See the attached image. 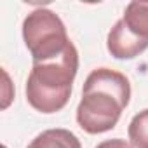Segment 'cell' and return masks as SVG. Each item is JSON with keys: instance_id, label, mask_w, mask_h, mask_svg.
I'll use <instances>...</instances> for the list:
<instances>
[{"instance_id": "cell-6", "label": "cell", "mask_w": 148, "mask_h": 148, "mask_svg": "<svg viewBox=\"0 0 148 148\" xmlns=\"http://www.w3.org/2000/svg\"><path fill=\"white\" fill-rule=\"evenodd\" d=\"M26 148H82V145L71 131L58 127L40 132Z\"/></svg>"}, {"instance_id": "cell-8", "label": "cell", "mask_w": 148, "mask_h": 148, "mask_svg": "<svg viewBox=\"0 0 148 148\" xmlns=\"http://www.w3.org/2000/svg\"><path fill=\"white\" fill-rule=\"evenodd\" d=\"M96 148H134L131 143H127L125 139H120V138H115V139H106L103 143H99Z\"/></svg>"}, {"instance_id": "cell-5", "label": "cell", "mask_w": 148, "mask_h": 148, "mask_svg": "<svg viewBox=\"0 0 148 148\" xmlns=\"http://www.w3.org/2000/svg\"><path fill=\"white\" fill-rule=\"evenodd\" d=\"M120 19L132 37L148 44V2H129Z\"/></svg>"}, {"instance_id": "cell-7", "label": "cell", "mask_w": 148, "mask_h": 148, "mask_svg": "<svg viewBox=\"0 0 148 148\" xmlns=\"http://www.w3.org/2000/svg\"><path fill=\"white\" fill-rule=\"evenodd\" d=\"M127 134L134 148H148V108L132 117Z\"/></svg>"}, {"instance_id": "cell-2", "label": "cell", "mask_w": 148, "mask_h": 148, "mask_svg": "<svg viewBox=\"0 0 148 148\" xmlns=\"http://www.w3.org/2000/svg\"><path fill=\"white\" fill-rule=\"evenodd\" d=\"M79 71V51L73 42L66 51L51 59L33 63L26 80V99L40 113L63 110L71 96L73 80Z\"/></svg>"}, {"instance_id": "cell-3", "label": "cell", "mask_w": 148, "mask_h": 148, "mask_svg": "<svg viewBox=\"0 0 148 148\" xmlns=\"http://www.w3.org/2000/svg\"><path fill=\"white\" fill-rule=\"evenodd\" d=\"M23 40L33 63L61 56L71 44L61 18L49 9H35L23 21Z\"/></svg>"}, {"instance_id": "cell-4", "label": "cell", "mask_w": 148, "mask_h": 148, "mask_svg": "<svg viewBox=\"0 0 148 148\" xmlns=\"http://www.w3.org/2000/svg\"><path fill=\"white\" fill-rule=\"evenodd\" d=\"M106 49L117 59H132L145 52L148 49V44L132 37L125 30L122 19H119L106 37Z\"/></svg>"}, {"instance_id": "cell-1", "label": "cell", "mask_w": 148, "mask_h": 148, "mask_svg": "<svg viewBox=\"0 0 148 148\" xmlns=\"http://www.w3.org/2000/svg\"><path fill=\"white\" fill-rule=\"evenodd\" d=\"M131 101V82L120 71L110 68L92 70L82 89L77 106V122L87 134L112 131Z\"/></svg>"}]
</instances>
